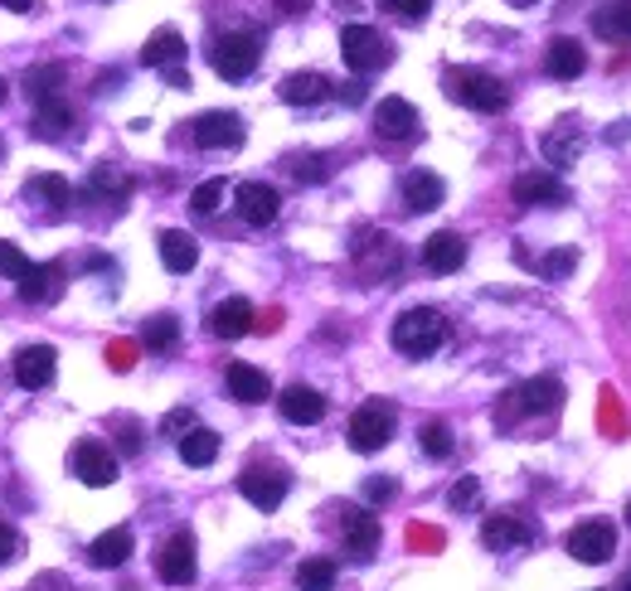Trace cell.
Instances as JSON below:
<instances>
[{"label":"cell","mask_w":631,"mask_h":591,"mask_svg":"<svg viewBox=\"0 0 631 591\" xmlns=\"http://www.w3.org/2000/svg\"><path fill=\"white\" fill-rule=\"evenodd\" d=\"M88 190H93V194H107V200H121V194L131 190V180L121 175L117 165H93V170H88Z\"/></svg>","instance_id":"8d00e7d4"},{"label":"cell","mask_w":631,"mask_h":591,"mask_svg":"<svg viewBox=\"0 0 631 591\" xmlns=\"http://www.w3.org/2000/svg\"><path fill=\"white\" fill-rule=\"evenodd\" d=\"M481 544L491 552H510V548H530L534 544V528L520 519V514H491L481 524Z\"/></svg>","instance_id":"9a60e30c"},{"label":"cell","mask_w":631,"mask_h":591,"mask_svg":"<svg viewBox=\"0 0 631 591\" xmlns=\"http://www.w3.org/2000/svg\"><path fill=\"white\" fill-rule=\"evenodd\" d=\"M258 58H263V40H258V34H248V30L218 34V40L210 44V68L218 73V78H228V83L248 78V73L258 68Z\"/></svg>","instance_id":"3957f363"},{"label":"cell","mask_w":631,"mask_h":591,"mask_svg":"<svg viewBox=\"0 0 631 591\" xmlns=\"http://www.w3.org/2000/svg\"><path fill=\"white\" fill-rule=\"evenodd\" d=\"M131 558V528H107L88 544V562L93 568H121Z\"/></svg>","instance_id":"4dcf8cb0"},{"label":"cell","mask_w":631,"mask_h":591,"mask_svg":"<svg viewBox=\"0 0 631 591\" xmlns=\"http://www.w3.org/2000/svg\"><path fill=\"white\" fill-rule=\"evenodd\" d=\"M447 184L432 175V170H413V175L404 180V204L413 208V214H432L437 204H442Z\"/></svg>","instance_id":"83f0119b"},{"label":"cell","mask_w":631,"mask_h":591,"mask_svg":"<svg viewBox=\"0 0 631 591\" xmlns=\"http://www.w3.org/2000/svg\"><path fill=\"white\" fill-rule=\"evenodd\" d=\"M340 54H345V64L355 73H379L388 58H394V49L379 30H370V24H345L340 30Z\"/></svg>","instance_id":"277c9868"},{"label":"cell","mask_w":631,"mask_h":591,"mask_svg":"<svg viewBox=\"0 0 631 591\" xmlns=\"http://www.w3.org/2000/svg\"><path fill=\"white\" fill-rule=\"evenodd\" d=\"M355 257L370 277H394L398 262H404V252H398V243L388 233H370L364 243H355Z\"/></svg>","instance_id":"d6986e66"},{"label":"cell","mask_w":631,"mask_h":591,"mask_svg":"<svg viewBox=\"0 0 631 591\" xmlns=\"http://www.w3.org/2000/svg\"><path fill=\"white\" fill-rule=\"evenodd\" d=\"M68 471L83 480V485L93 490H107L117 480V455L103 447V441H78V447L68 451Z\"/></svg>","instance_id":"52a82bcc"},{"label":"cell","mask_w":631,"mask_h":591,"mask_svg":"<svg viewBox=\"0 0 631 591\" xmlns=\"http://www.w3.org/2000/svg\"><path fill=\"white\" fill-rule=\"evenodd\" d=\"M224 384H228V398L253 402V408L272 398V384H267V374H263V368H253V364H228V378H224Z\"/></svg>","instance_id":"484cf974"},{"label":"cell","mask_w":631,"mask_h":591,"mask_svg":"<svg viewBox=\"0 0 631 591\" xmlns=\"http://www.w3.org/2000/svg\"><path fill=\"white\" fill-rule=\"evenodd\" d=\"M544 68H549V78H558V83H574L578 73L588 68V54H582L578 40H554L544 49Z\"/></svg>","instance_id":"4316f807"},{"label":"cell","mask_w":631,"mask_h":591,"mask_svg":"<svg viewBox=\"0 0 631 591\" xmlns=\"http://www.w3.org/2000/svg\"><path fill=\"white\" fill-rule=\"evenodd\" d=\"M627 519H631V504H627Z\"/></svg>","instance_id":"6f0895ef"},{"label":"cell","mask_w":631,"mask_h":591,"mask_svg":"<svg viewBox=\"0 0 631 591\" xmlns=\"http://www.w3.org/2000/svg\"><path fill=\"white\" fill-rule=\"evenodd\" d=\"M238 218L248 228H267V224H277V214H282V194L272 190V184H263V180H248V184H238Z\"/></svg>","instance_id":"30bf717a"},{"label":"cell","mask_w":631,"mask_h":591,"mask_svg":"<svg viewBox=\"0 0 631 591\" xmlns=\"http://www.w3.org/2000/svg\"><path fill=\"white\" fill-rule=\"evenodd\" d=\"M141 344H146L151 354L175 350V344H180V320H175V315H151V320L141 325Z\"/></svg>","instance_id":"836d02e7"},{"label":"cell","mask_w":631,"mask_h":591,"mask_svg":"<svg viewBox=\"0 0 631 591\" xmlns=\"http://www.w3.org/2000/svg\"><path fill=\"white\" fill-rule=\"evenodd\" d=\"M467 262V238L452 228H442V233H432L428 243H423V267L437 277H447V272H457V267Z\"/></svg>","instance_id":"e0dca14e"},{"label":"cell","mask_w":631,"mask_h":591,"mask_svg":"<svg viewBox=\"0 0 631 591\" xmlns=\"http://www.w3.org/2000/svg\"><path fill=\"white\" fill-rule=\"evenodd\" d=\"M442 88H447L452 103L471 107V112H501V107L510 103L505 83L495 78V73H485V68H447Z\"/></svg>","instance_id":"7a4b0ae2"},{"label":"cell","mask_w":631,"mask_h":591,"mask_svg":"<svg viewBox=\"0 0 631 591\" xmlns=\"http://www.w3.org/2000/svg\"><path fill=\"white\" fill-rule=\"evenodd\" d=\"M24 88H30L34 103H44V97H58V88H64V68H58V64L34 68L30 78H24Z\"/></svg>","instance_id":"f35d334b"},{"label":"cell","mask_w":631,"mask_h":591,"mask_svg":"<svg viewBox=\"0 0 631 591\" xmlns=\"http://www.w3.org/2000/svg\"><path fill=\"white\" fill-rule=\"evenodd\" d=\"M6 97H10V83H6V78H0V107H6Z\"/></svg>","instance_id":"db71d44e"},{"label":"cell","mask_w":631,"mask_h":591,"mask_svg":"<svg viewBox=\"0 0 631 591\" xmlns=\"http://www.w3.org/2000/svg\"><path fill=\"white\" fill-rule=\"evenodd\" d=\"M277 97H282L287 107H316L331 97V78H325V73H287Z\"/></svg>","instance_id":"603a6c76"},{"label":"cell","mask_w":631,"mask_h":591,"mask_svg":"<svg viewBox=\"0 0 631 591\" xmlns=\"http://www.w3.org/2000/svg\"><path fill=\"white\" fill-rule=\"evenodd\" d=\"M190 137L200 151H234L243 146V121L234 112H204L190 121Z\"/></svg>","instance_id":"7c38bea8"},{"label":"cell","mask_w":631,"mask_h":591,"mask_svg":"<svg viewBox=\"0 0 631 591\" xmlns=\"http://www.w3.org/2000/svg\"><path fill=\"white\" fill-rule=\"evenodd\" d=\"M340 528H345V552H350V558L370 562L374 548H379V519H374L370 509H345Z\"/></svg>","instance_id":"ac0fdd59"},{"label":"cell","mask_w":631,"mask_h":591,"mask_svg":"<svg viewBox=\"0 0 631 591\" xmlns=\"http://www.w3.org/2000/svg\"><path fill=\"white\" fill-rule=\"evenodd\" d=\"M418 447H423V455H432V461H447V455H452V447H457V441H452V427H447V422H428V427L418 432Z\"/></svg>","instance_id":"74e56055"},{"label":"cell","mask_w":631,"mask_h":591,"mask_svg":"<svg viewBox=\"0 0 631 591\" xmlns=\"http://www.w3.org/2000/svg\"><path fill=\"white\" fill-rule=\"evenodd\" d=\"M214 455H218V432H210V427H190L180 437V461L185 465H214Z\"/></svg>","instance_id":"d6a6232c"},{"label":"cell","mask_w":631,"mask_h":591,"mask_svg":"<svg viewBox=\"0 0 631 591\" xmlns=\"http://www.w3.org/2000/svg\"><path fill=\"white\" fill-rule=\"evenodd\" d=\"M287 170L297 180H325V175H331V170H325V155H297Z\"/></svg>","instance_id":"7bdbcfd3"},{"label":"cell","mask_w":631,"mask_h":591,"mask_svg":"<svg viewBox=\"0 0 631 591\" xmlns=\"http://www.w3.org/2000/svg\"><path fill=\"white\" fill-rule=\"evenodd\" d=\"M568 552H574L578 562H588V568H598V562H607L617 552V528L607 524V519L578 524L574 534H568Z\"/></svg>","instance_id":"9c48e42d"},{"label":"cell","mask_w":631,"mask_h":591,"mask_svg":"<svg viewBox=\"0 0 631 591\" xmlns=\"http://www.w3.org/2000/svg\"><path fill=\"white\" fill-rule=\"evenodd\" d=\"M477 499H481V480L477 475H461L452 490H447V504H452L457 514H467V509H477Z\"/></svg>","instance_id":"60d3db41"},{"label":"cell","mask_w":631,"mask_h":591,"mask_svg":"<svg viewBox=\"0 0 631 591\" xmlns=\"http://www.w3.org/2000/svg\"><path fill=\"white\" fill-rule=\"evenodd\" d=\"M574 262H578V252H554V257H544L539 262V272L544 277H568L574 272Z\"/></svg>","instance_id":"7dc6e473"},{"label":"cell","mask_w":631,"mask_h":591,"mask_svg":"<svg viewBox=\"0 0 631 591\" xmlns=\"http://www.w3.org/2000/svg\"><path fill=\"white\" fill-rule=\"evenodd\" d=\"M297 587L301 591H331L335 587V562L331 558H307L297 568Z\"/></svg>","instance_id":"d590c367"},{"label":"cell","mask_w":631,"mask_h":591,"mask_svg":"<svg viewBox=\"0 0 631 591\" xmlns=\"http://www.w3.org/2000/svg\"><path fill=\"white\" fill-rule=\"evenodd\" d=\"M194 427V412L190 408H175V412H165V422H161V432L170 437V441H180Z\"/></svg>","instance_id":"f6af8a7d"},{"label":"cell","mask_w":631,"mask_h":591,"mask_svg":"<svg viewBox=\"0 0 631 591\" xmlns=\"http://www.w3.org/2000/svg\"><path fill=\"white\" fill-rule=\"evenodd\" d=\"M277 408H282V417L287 422H297V427H316L325 417V398L316 388H307V384H291L282 398H277Z\"/></svg>","instance_id":"7402d4cb"},{"label":"cell","mask_w":631,"mask_h":591,"mask_svg":"<svg viewBox=\"0 0 631 591\" xmlns=\"http://www.w3.org/2000/svg\"><path fill=\"white\" fill-rule=\"evenodd\" d=\"M442 344H447V320L432 305H413V311L394 320V350L408 354V359H428Z\"/></svg>","instance_id":"6da1fadb"},{"label":"cell","mask_w":631,"mask_h":591,"mask_svg":"<svg viewBox=\"0 0 631 591\" xmlns=\"http://www.w3.org/2000/svg\"><path fill=\"white\" fill-rule=\"evenodd\" d=\"M592 34L607 44H631V0H602L592 10Z\"/></svg>","instance_id":"cb8c5ba5"},{"label":"cell","mask_w":631,"mask_h":591,"mask_svg":"<svg viewBox=\"0 0 631 591\" xmlns=\"http://www.w3.org/2000/svg\"><path fill=\"white\" fill-rule=\"evenodd\" d=\"M156 248H161L165 272H194V262H200L194 238H190V233H180V228H165L161 238H156Z\"/></svg>","instance_id":"f546056e"},{"label":"cell","mask_w":631,"mask_h":591,"mask_svg":"<svg viewBox=\"0 0 631 591\" xmlns=\"http://www.w3.org/2000/svg\"><path fill=\"white\" fill-rule=\"evenodd\" d=\"M34 127H40V137H64V131L73 127V112L58 97H44L40 112H34Z\"/></svg>","instance_id":"e575fe53"},{"label":"cell","mask_w":631,"mask_h":591,"mask_svg":"<svg viewBox=\"0 0 631 591\" xmlns=\"http://www.w3.org/2000/svg\"><path fill=\"white\" fill-rule=\"evenodd\" d=\"M617 591H631V572L622 577V582H617Z\"/></svg>","instance_id":"11a10c76"},{"label":"cell","mask_w":631,"mask_h":591,"mask_svg":"<svg viewBox=\"0 0 631 591\" xmlns=\"http://www.w3.org/2000/svg\"><path fill=\"white\" fill-rule=\"evenodd\" d=\"M384 6H388V10H394V15H398V20L418 24V20H423V15H428V10H432V0H384Z\"/></svg>","instance_id":"ee69618b"},{"label":"cell","mask_w":631,"mask_h":591,"mask_svg":"<svg viewBox=\"0 0 631 591\" xmlns=\"http://www.w3.org/2000/svg\"><path fill=\"white\" fill-rule=\"evenodd\" d=\"M253 330V305L243 296H228L210 311V335L214 340H243Z\"/></svg>","instance_id":"ffe728a7"},{"label":"cell","mask_w":631,"mask_h":591,"mask_svg":"<svg viewBox=\"0 0 631 591\" xmlns=\"http://www.w3.org/2000/svg\"><path fill=\"white\" fill-rule=\"evenodd\" d=\"M515 204L520 208H564L568 204V184L549 175V170H525L515 180Z\"/></svg>","instance_id":"8fae6325"},{"label":"cell","mask_w":631,"mask_h":591,"mask_svg":"<svg viewBox=\"0 0 631 591\" xmlns=\"http://www.w3.org/2000/svg\"><path fill=\"white\" fill-rule=\"evenodd\" d=\"M0 6H6V10H30L34 0H0Z\"/></svg>","instance_id":"f5cc1de1"},{"label":"cell","mask_w":631,"mask_h":591,"mask_svg":"<svg viewBox=\"0 0 631 591\" xmlns=\"http://www.w3.org/2000/svg\"><path fill=\"white\" fill-rule=\"evenodd\" d=\"M15 291H20V301H30V305H49L58 291H64V267L58 262H30L15 277Z\"/></svg>","instance_id":"5bb4252c"},{"label":"cell","mask_w":631,"mask_h":591,"mask_svg":"<svg viewBox=\"0 0 631 591\" xmlns=\"http://www.w3.org/2000/svg\"><path fill=\"white\" fill-rule=\"evenodd\" d=\"M54 368H58V354L49 344H24L15 354V384L20 388H49L54 384Z\"/></svg>","instance_id":"2e32d148"},{"label":"cell","mask_w":631,"mask_h":591,"mask_svg":"<svg viewBox=\"0 0 631 591\" xmlns=\"http://www.w3.org/2000/svg\"><path fill=\"white\" fill-rule=\"evenodd\" d=\"M141 64L161 68V73L185 64V40H180V30H170V24H165V30H156L151 40H146V49H141Z\"/></svg>","instance_id":"d4e9b609"},{"label":"cell","mask_w":631,"mask_h":591,"mask_svg":"<svg viewBox=\"0 0 631 591\" xmlns=\"http://www.w3.org/2000/svg\"><path fill=\"white\" fill-rule=\"evenodd\" d=\"M394 427H398V417L388 402H364V408H355V417H350V447L355 451H384L388 447V437H394Z\"/></svg>","instance_id":"5b68a950"},{"label":"cell","mask_w":631,"mask_h":591,"mask_svg":"<svg viewBox=\"0 0 631 591\" xmlns=\"http://www.w3.org/2000/svg\"><path fill=\"white\" fill-rule=\"evenodd\" d=\"M24 267H30V257L20 252V243H0V277L15 281V277L24 272Z\"/></svg>","instance_id":"b9f144b4"},{"label":"cell","mask_w":631,"mask_h":591,"mask_svg":"<svg viewBox=\"0 0 631 591\" xmlns=\"http://www.w3.org/2000/svg\"><path fill=\"white\" fill-rule=\"evenodd\" d=\"M539 151H544V160H549V165H574V160L582 155V131H578V121H558L549 137L539 141Z\"/></svg>","instance_id":"f1b7e54d"},{"label":"cell","mask_w":631,"mask_h":591,"mask_svg":"<svg viewBox=\"0 0 631 591\" xmlns=\"http://www.w3.org/2000/svg\"><path fill=\"white\" fill-rule=\"evenodd\" d=\"M510 402H515V412H558V402H564V384L558 378H530V384H520L510 393Z\"/></svg>","instance_id":"44dd1931"},{"label":"cell","mask_w":631,"mask_h":591,"mask_svg":"<svg viewBox=\"0 0 631 591\" xmlns=\"http://www.w3.org/2000/svg\"><path fill=\"white\" fill-rule=\"evenodd\" d=\"M30 591H73V587H68V577H58V572H40L30 582Z\"/></svg>","instance_id":"681fc988"},{"label":"cell","mask_w":631,"mask_h":591,"mask_svg":"<svg viewBox=\"0 0 631 591\" xmlns=\"http://www.w3.org/2000/svg\"><path fill=\"white\" fill-rule=\"evenodd\" d=\"M156 572H161L165 587H190L200 562H194V538L190 534H170L161 552H156Z\"/></svg>","instance_id":"ba28073f"},{"label":"cell","mask_w":631,"mask_h":591,"mask_svg":"<svg viewBox=\"0 0 631 591\" xmlns=\"http://www.w3.org/2000/svg\"><path fill=\"white\" fill-rule=\"evenodd\" d=\"M141 447H146V441H141V427H137V422H121V451L137 455Z\"/></svg>","instance_id":"f907efd6"},{"label":"cell","mask_w":631,"mask_h":591,"mask_svg":"<svg viewBox=\"0 0 631 591\" xmlns=\"http://www.w3.org/2000/svg\"><path fill=\"white\" fill-rule=\"evenodd\" d=\"M24 194H30V200H40L49 214H68V200H73V190H68L64 175H34L30 184H24Z\"/></svg>","instance_id":"1f68e13d"},{"label":"cell","mask_w":631,"mask_h":591,"mask_svg":"<svg viewBox=\"0 0 631 591\" xmlns=\"http://www.w3.org/2000/svg\"><path fill=\"white\" fill-rule=\"evenodd\" d=\"M515 6H534V0H515Z\"/></svg>","instance_id":"9f6ffc18"},{"label":"cell","mask_w":631,"mask_h":591,"mask_svg":"<svg viewBox=\"0 0 631 591\" xmlns=\"http://www.w3.org/2000/svg\"><path fill=\"white\" fill-rule=\"evenodd\" d=\"M394 495H398V485H394V480H388V475L364 480V499H370V504H388Z\"/></svg>","instance_id":"bcb514c9"},{"label":"cell","mask_w":631,"mask_h":591,"mask_svg":"<svg viewBox=\"0 0 631 591\" xmlns=\"http://www.w3.org/2000/svg\"><path fill=\"white\" fill-rule=\"evenodd\" d=\"M277 10H282V15H307L311 0H277Z\"/></svg>","instance_id":"816d5d0a"},{"label":"cell","mask_w":631,"mask_h":591,"mask_svg":"<svg viewBox=\"0 0 631 591\" xmlns=\"http://www.w3.org/2000/svg\"><path fill=\"white\" fill-rule=\"evenodd\" d=\"M374 131H379L384 141H413L418 137V107H413L408 97H384V103L374 107Z\"/></svg>","instance_id":"4fadbf2b"},{"label":"cell","mask_w":631,"mask_h":591,"mask_svg":"<svg viewBox=\"0 0 631 591\" xmlns=\"http://www.w3.org/2000/svg\"><path fill=\"white\" fill-rule=\"evenodd\" d=\"M224 194H228L224 180H204L200 190L190 194V208H194L200 218H210V214H218V208H224Z\"/></svg>","instance_id":"ab89813d"},{"label":"cell","mask_w":631,"mask_h":591,"mask_svg":"<svg viewBox=\"0 0 631 591\" xmlns=\"http://www.w3.org/2000/svg\"><path fill=\"white\" fill-rule=\"evenodd\" d=\"M15 552H20V534H15L10 524H0V568H6V562L15 558Z\"/></svg>","instance_id":"c3c4849f"},{"label":"cell","mask_w":631,"mask_h":591,"mask_svg":"<svg viewBox=\"0 0 631 591\" xmlns=\"http://www.w3.org/2000/svg\"><path fill=\"white\" fill-rule=\"evenodd\" d=\"M287 471H277V465H248V471L238 475V495L253 504V509H263V514H272L277 504L287 499Z\"/></svg>","instance_id":"8992f818"}]
</instances>
